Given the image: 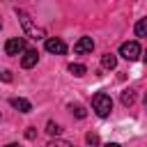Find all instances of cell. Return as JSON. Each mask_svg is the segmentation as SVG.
I'll return each instance as SVG.
<instances>
[{"instance_id":"obj_1","label":"cell","mask_w":147,"mask_h":147,"mask_svg":"<svg viewBox=\"0 0 147 147\" xmlns=\"http://www.w3.org/2000/svg\"><path fill=\"white\" fill-rule=\"evenodd\" d=\"M16 16H18V21H21V25H23V30H25L28 37H32V39H44V37H46V32H44L41 28H37V25L32 23V18H30L23 9H16Z\"/></svg>"},{"instance_id":"obj_2","label":"cell","mask_w":147,"mask_h":147,"mask_svg":"<svg viewBox=\"0 0 147 147\" xmlns=\"http://www.w3.org/2000/svg\"><path fill=\"white\" fill-rule=\"evenodd\" d=\"M92 108H94V113H96L99 117H108L110 110H113V99H110L108 94L99 92V94H94V99H92Z\"/></svg>"},{"instance_id":"obj_3","label":"cell","mask_w":147,"mask_h":147,"mask_svg":"<svg viewBox=\"0 0 147 147\" xmlns=\"http://www.w3.org/2000/svg\"><path fill=\"white\" fill-rule=\"evenodd\" d=\"M140 44L138 41H124L122 46H119V55L124 57V60H129V62H136L138 57H140Z\"/></svg>"},{"instance_id":"obj_4","label":"cell","mask_w":147,"mask_h":147,"mask_svg":"<svg viewBox=\"0 0 147 147\" xmlns=\"http://www.w3.org/2000/svg\"><path fill=\"white\" fill-rule=\"evenodd\" d=\"M5 53L7 55H21V53H25V39L23 37H11L5 44Z\"/></svg>"},{"instance_id":"obj_5","label":"cell","mask_w":147,"mask_h":147,"mask_svg":"<svg viewBox=\"0 0 147 147\" xmlns=\"http://www.w3.org/2000/svg\"><path fill=\"white\" fill-rule=\"evenodd\" d=\"M46 51L53 53V55H64L67 53V44L62 39H57V37H48L46 39Z\"/></svg>"},{"instance_id":"obj_6","label":"cell","mask_w":147,"mask_h":147,"mask_svg":"<svg viewBox=\"0 0 147 147\" xmlns=\"http://www.w3.org/2000/svg\"><path fill=\"white\" fill-rule=\"evenodd\" d=\"M92 48H94V41H92V37H80V39L74 44V53H76V55L92 53Z\"/></svg>"},{"instance_id":"obj_7","label":"cell","mask_w":147,"mask_h":147,"mask_svg":"<svg viewBox=\"0 0 147 147\" xmlns=\"http://www.w3.org/2000/svg\"><path fill=\"white\" fill-rule=\"evenodd\" d=\"M37 62H39V53H37L34 48H28V51L23 53V57H21V67H23V69H32Z\"/></svg>"},{"instance_id":"obj_8","label":"cell","mask_w":147,"mask_h":147,"mask_svg":"<svg viewBox=\"0 0 147 147\" xmlns=\"http://www.w3.org/2000/svg\"><path fill=\"white\" fill-rule=\"evenodd\" d=\"M9 103L18 110V113H30L32 110V103L28 101V99H21V96H14V99H9Z\"/></svg>"},{"instance_id":"obj_9","label":"cell","mask_w":147,"mask_h":147,"mask_svg":"<svg viewBox=\"0 0 147 147\" xmlns=\"http://www.w3.org/2000/svg\"><path fill=\"white\" fill-rule=\"evenodd\" d=\"M101 67H103V69H115V67H117V55H113V53L101 55Z\"/></svg>"},{"instance_id":"obj_10","label":"cell","mask_w":147,"mask_h":147,"mask_svg":"<svg viewBox=\"0 0 147 147\" xmlns=\"http://www.w3.org/2000/svg\"><path fill=\"white\" fill-rule=\"evenodd\" d=\"M122 103L124 106H133L136 103V90H124L122 92Z\"/></svg>"},{"instance_id":"obj_11","label":"cell","mask_w":147,"mask_h":147,"mask_svg":"<svg viewBox=\"0 0 147 147\" xmlns=\"http://www.w3.org/2000/svg\"><path fill=\"white\" fill-rule=\"evenodd\" d=\"M69 74H74L76 78H80V76L87 74V67L85 64H69Z\"/></svg>"},{"instance_id":"obj_12","label":"cell","mask_w":147,"mask_h":147,"mask_svg":"<svg viewBox=\"0 0 147 147\" xmlns=\"http://www.w3.org/2000/svg\"><path fill=\"white\" fill-rule=\"evenodd\" d=\"M136 37H147V18H140L136 23Z\"/></svg>"},{"instance_id":"obj_13","label":"cell","mask_w":147,"mask_h":147,"mask_svg":"<svg viewBox=\"0 0 147 147\" xmlns=\"http://www.w3.org/2000/svg\"><path fill=\"white\" fill-rule=\"evenodd\" d=\"M46 133H48V136H60V133H62V126H60L57 122H48V124H46Z\"/></svg>"},{"instance_id":"obj_14","label":"cell","mask_w":147,"mask_h":147,"mask_svg":"<svg viewBox=\"0 0 147 147\" xmlns=\"http://www.w3.org/2000/svg\"><path fill=\"white\" fill-rule=\"evenodd\" d=\"M69 110H71V113H74L76 117H80V119H83V117L87 115V113H85V108H83L80 103H71V106H69Z\"/></svg>"},{"instance_id":"obj_15","label":"cell","mask_w":147,"mask_h":147,"mask_svg":"<svg viewBox=\"0 0 147 147\" xmlns=\"http://www.w3.org/2000/svg\"><path fill=\"white\" fill-rule=\"evenodd\" d=\"M85 140H87V145H99V136L96 133H87Z\"/></svg>"},{"instance_id":"obj_16","label":"cell","mask_w":147,"mask_h":147,"mask_svg":"<svg viewBox=\"0 0 147 147\" xmlns=\"http://www.w3.org/2000/svg\"><path fill=\"white\" fill-rule=\"evenodd\" d=\"M48 147H74L71 142H67V140H53Z\"/></svg>"},{"instance_id":"obj_17","label":"cell","mask_w":147,"mask_h":147,"mask_svg":"<svg viewBox=\"0 0 147 147\" xmlns=\"http://www.w3.org/2000/svg\"><path fill=\"white\" fill-rule=\"evenodd\" d=\"M0 80H5V83H11V71L2 69V71H0Z\"/></svg>"},{"instance_id":"obj_18","label":"cell","mask_w":147,"mask_h":147,"mask_svg":"<svg viewBox=\"0 0 147 147\" xmlns=\"http://www.w3.org/2000/svg\"><path fill=\"white\" fill-rule=\"evenodd\" d=\"M34 136H37V131H34V129L30 126V129L25 131V138H28V140H34Z\"/></svg>"},{"instance_id":"obj_19","label":"cell","mask_w":147,"mask_h":147,"mask_svg":"<svg viewBox=\"0 0 147 147\" xmlns=\"http://www.w3.org/2000/svg\"><path fill=\"white\" fill-rule=\"evenodd\" d=\"M103 147H119L117 142H108V145H103Z\"/></svg>"},{"instance_id":"obj_20","label":"cell","mask_w":147,"mask_h":147,"mask_svg":"<svg viewBox=\"0 0 147 147\" xmlns=\"http://www.w3.org/2000/svg\"><path fill=\"white\" fill-rule=\"evenodd\" d=\"M142 60H145V62H147V48H145V51H142Z\"/></svg>"},{"instance_id":"obj_21","label":"cell","mask_w":147,"mask_h":147,"mask_svg":"<svg viewBox=\"0 0 147 147\" xmlns=\"http://www.w3.org/2000/svg\"><path fill=\"white\" fill-rule=\"evenodd\" d=\"M7 147H21V145H16V142H9V145H7Z\"/></svg>"},{"instance_id":"obj_22","label":"cell","mask_w":147,"mask_h":147,"mask_svg":"<svg viewBox=\"0 0 147 147\" xmlns=\"http://www.w3.org/2000/svg\"><path fill=\"white\" fill-rule=\"evenodd\" d=\"M0 28H2V21H0Z\"/></svg>"},{"instance_id":"obj_23","label":"cell","mask_w":147,"mask_h":147,"mask_svg":"<svg viewBox=\"0 0 147 147\" xmlns=\"http://www.w3.org/2000/svg\"><path fill=\"white\" fill-rule=\"evenodd\" d=\"M145 103H147V96H145Z\"/></svg>"}]
</instances>
